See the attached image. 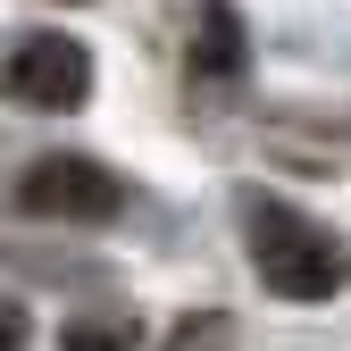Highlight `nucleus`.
I'll return each instance as SVG.
<instances>
[{
	"instance_id": "20e7f679",
	"label": "nucleus",
	"mask_w": 351,
	"mask_h": 351,
	"mask_svg": "<svg viewBox=\"0 0 351 351\" xmlns=\"http://www.w3.org/2000/svg\"><path fill=\"white\" fill-rule=\"evenodd\" d=\"M201 75H226V67H243V25L226 17V0H209L201 9V59H193Z\"/></svg>"
},
{
	"instance_id": "423d86ee",
	"label": "nucleus",
	"mask_w": 351,
	"mask_h": 351,
	"mask_svg": "<svg viewBox=\"0 0 351 351\" xmlns=\"http://www.w3.org/2000/svg\"><path fill=\"white\" fill-rule=\"evenodd\" d=\"M0 351H25V310H9V301H0Z\"/></svg>"
},
{
	"instance_id": "39448f33",
	"label": "nucleus",
	"mask_w": 351,
	"mask_h": 351,
	"mask_svg": "<svg viewBox=\"0 0 351 351\" xmlns=\"http://www.w3.org/2000/svg\"><path fill=\"white\" fill-rule=\"evenodd\" d=\"M125 343H134V318H75L67 326V351H125Z\"/></svg>"
},
{
	"instance_id": "7ed1b4c3",
	"label": "nucleus",
	"mask_w": 351,
	"mask_h": 351,
	"mask_svg": "<svg viewBox=\"0 0 351 351\" xmlns=\"http://www.w3.org/2000/svg\"><path fill=\"white\" fill-rule=\"evenodd\" d=\"M125 209V184L84 159V151H51L17 176V217H51V226H101V217Z\"/></svg>"
},
{
	"instance_id": "f03ea898",
	"label": "nucleus",
	"mask_w": 351,
	"mask_h": 351,
	"mask_svg": "<svg viewBox=\"0 0 351 351\" xmlns=\"http://www.w3.org/2000/svg\"><path fill=\"white\" fill-rule=\"evenodd\" d=\"M0 101L17 109H42V117H67L93 101V51L59 25H34L0 51Z\"/></svg>"
},
{
	"instance_id": "f257e3e1",
	"label": "nucleus",
	"mask_w": 351,
	"mask_h": 351,
	"mask_svg": "<svg viewBox=\"0 0 351 351\" xmlns=\"http://www.w3.org/2000/svg\"><path fill=\"white\" fill-rule=\"evenodd\" d=\"M243 217V251H251V268L259 285H268L276 301H335L351 285V251L335 226H318L310 209H293L276 193H243L234 201Z\"/></svg>"
}]
</instances>
